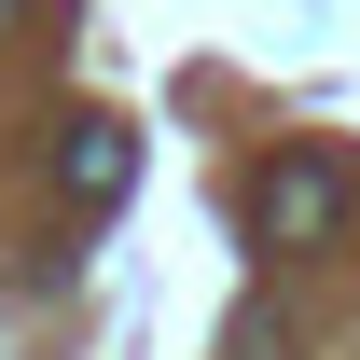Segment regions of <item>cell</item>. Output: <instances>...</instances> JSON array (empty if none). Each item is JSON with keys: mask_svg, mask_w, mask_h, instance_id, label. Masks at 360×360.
<instances>
[{"mask_svg": "<svg viewBox=\"0 0 360 360\" xmlns=\"http://www.w3.org/2000/svg\"><path fill=\"white\" fill-rule=\"evenodd\" d=\"M250 222H264V250L291 264V250H319V236L347 222V167L333 153H264V180H250Z\"/></svg>", "mask_w": 360, "mask_h": 360, "instance_id": "cell-1", "label": "cell"}, {"mask_svg": "<svg viewBox=\"0 0 360 360\" xmlns=\"http://www.w3.org/2000/svg\"><path fill=\"white\" fill-rule=\"evenodd\" d=\"M125 180H139V139L111 125V111H84V125L56 139V194H70L84 222H97V208H111V194H125Z\"/></svg>", "mask_w": 360, "mask_h": 360, "instance_id": "cell-2", "label": "cell"}]
</instances>
